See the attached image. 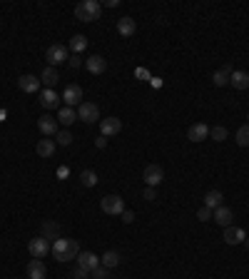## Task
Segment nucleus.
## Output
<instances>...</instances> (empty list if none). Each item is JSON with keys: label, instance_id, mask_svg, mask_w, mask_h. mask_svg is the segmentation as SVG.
I'll return each instance as SVG.
<instances>
[{"label": "nucleus", "instance_id": "nucleus-31", "mask_svg": "<svg viewBox=\"0 0 249 279\" xmlns=\"http://www.w3.org/2000/svg\"><path fill=\"white\" fill-rule=\"evenodd\" d=\"M210 137H212V140H217V142H224V140H227V127H222V125L212 127V130H210Z\"/></svg>", "mask_w": 249, "mask_h": 279}, {"label": "nucleus", "instance_id": "nucleus-40", "mask_svg": "<svg viewBox=\"0 0 249 279\" xmlns=\"http://www.w3.org/2000/svg\"><path fill=\"white\" fill-rule=\"evenodd\" d=\"M244 242H247V247H249V237H247V240H244Z\"/></svg>", "mask_w": 249, "mask_h": 279}, {"label": "nucleus", "instance_id": "nucleus-10", "mask_svg": "<svg viewBox=\"0 0 249 279\" xmlns=\"http://www.w3.org/2000/svg\"><path fill=\"white\" fill-rule=\"evenodd\" d=\"M58 120L55 117H50V115H42L38 120V130L42 132V137H50V135H58Z\"/></svg>", "mask_w": 249, "mask_h": 279}, {"label": "nucleus", "instance_id": "nucleus-6", "mask_svg": "<svg viewBox=\"0 0 249 279\" xmlns=\"http://www.w3.org/2000/svg\"><path fill=\"white\" fill-rule=\"evenodd\" d=\"M77 117L85 122V125H93L100 120V108H97L95 102H82L80 108H77Z\"/></svg>", "mask_w": 249, "mask_h": 279}, {"label": "nucleus", "instance_id": "nucleus-37", "mask_svg": "<svg viewBox=\"0 0 249 279\" xmlns=\"http://www.w3.org/2000/svg\"><path fill=\"white\" fill-rule=\"evenodd\" d=\"M120 217H122V222H125V224L134 222V212H132V209H125V212H122V214H120Z\"/></svg>", "mask_w": 249, "mask_h": 279}, {"label": "nucleus", "instance_id": "nucleus-11", "mask_svg": "<svg viewBox=\"0 0 249 279\" xmlns=\"http://www.w3.org/2000/svg\"><path fill=\"white\" fill-rule=\"evenodd\" d=\"M77 267L93 272L95 267H100V257H97L95 252H80V254H77Z\"/></svg>", "mask_w": 249, "mask_h": 279}, {"label": "nucleus", "instance_id": "nucleus-23", "mask_svg": "<svg viewBox=\"0 0 249 279\" xmlns=\"http://www.w3.org/2000/svg\"><path fill=\"white\" fill-rule=\"evenodd\" d=\"M75 120H77V112L73 110V108H67V105H65V108H60V112H58V122H60V125H65V130H67V127H70V125H73Z\"/></svg>", "mask_w": 249, "mask_h": 279}, {"label": "nucleus", "instance_id": "nucleus-16", "mask_svg": "<svg viewBox=\"0 0 249 279\" xmlns=\"http://www.w3.org/2000/svg\"><path fill=\"white\" fill-rule=\"evenodd\" d=\"M134 30H137V23L132 18H127V15H122V18H117V33L122 37H130L134 35Z\"/></svg>", "mask_w": 249, "mask_h": 279}, {"label": "nucleus", "instance_id": "nucleus-3", "mask_svg": "<svg viewBox=\"0 0 249 279\" xmlns=\"http://www.w3.org/2000/svg\"><path fill=\"white\" fill-rule=\"evenodd\" d=\"M67 57H70V55H67V48H65V45H60V42L50 45V48L45 50V60H48V65H50V68H58V65H62Z\"/></svg>", "mask_w": 249, "mask_h": 279}, {"label": "nucleus", "instance_id": "nucleus-34", "mask_svg": "<svg viewBox=\"0 0 249 279\" xmlns=\"http://www.w3.org/2000/svg\"><path fill=\"white\" fill-rule=\"evenodd\" d=\"M90 274H93L95 279H110V269H105V267L100 264V267H95V269H93Z\"/></svg>", "mask_w": 249, "mask_h": 279}, {"label": "nucleus", "instance_id": "nucleus-8", "mask_svg": "<svg viewBox=\"0 0 249 279\" xmlns=\"http://www.w3.org/2000/svg\"><path fill=\"white\" fill-rule=\"evenodd\" d=\"M28 252L33 254V260H42V257L50 252V244H48L45 237H35V240L28 242Z\"/></svg>", "mask_w": 249, "mask_h": 279}, {"label": "nucleus", "instance_id": "nucleus-21", "mask_svg": "<svg viewBox=\"0 0 249 279\" xmlns=\"http://www.w3.org/2000/svg\"><path fill=\"white\" fill-rule=\"evenodd\" d=\"M58 80H60V75H58V70L55 68H42V75H40V82L48 88V90H53V85H58Z\"/></svg>", "mask_w": 249, "mask_h": 279}, {"label": "nucleus", "instance_id": "nucleus-4", "mask_svg": "<svg viewBox=\"0 0 249 279\" xmlns=\"http://www.w3.org/2000/svg\"><path fill=\"white\" fill-rule=\"evenodd\" d=\"M100 209L105 214H122L125 212V200L117 197V195H107V197L100 200Z\"/></svg>", "mask_w": 249, "mask_h": 279}, {"label": "nucleus", "instance_id": "nucleus-22", "mask_svg": "<svg viewBox=\"0 0 249 279\" xmlns=\"http://www.w3.org/2000/svg\"><path fill=\"white\" fill-rule=\"evenodd\" d=\"M234 73L232 70V65H224L222 70H217V73L212 75V82L217 85V88H224V85H230V75Z\"/></svg>", "mask_w": 249, "mask_h": 279}, {"label": "nucleus", "instance_id": "nucleus-27", "mask_svg": "<svg viewBox=\"0 0 249 279\" xmlns=\"http://www.w3.org/2000/svg\"><path fill=\"white\" fill-rule=\"evenodd\" d=\"M58 234H60L58 224L50 222V220H45V222H42V237H45V240H60Z\"/></svg>", "mask_w": 249, "mask_h": 279}, {"label": "nucleus", "instance_id": "nucleus-36", "mask_svg": "<svg viewBox=\"0 0 249 279\" xmlns=\"http://www.w3.org/2000/svg\"><path fill=\"white\" fill-rule=\"evenodd\" d=\"M142 197H145L147 202H152L154 197H157V192H154V187H145V192H142Z\"/></svg>", "mask_w": 249, "mask_h": 279}, {"label": "nucleus", "instance_id": "nucleus-35", "mask_svg": "<svg viewBox=\"0 0 249 279\" xmlns=\"http://www.w3.org/2000/svg\"><path fill=\"white\" fill-rule=\"evenodd\" d=\"M87 269H82V267H77V269H73V274H70V279H87Z\"/></svg>", "mask_w": 249, "mask_h": 279}, {"label": "nucleus", "instance_id": "nucleus-33", "mask_svg": "<svg viewBox=\"0 0 249 279\" xmlns=\"http://www.w3.org/2000/svg\"><path fill=\"white\" fill-rule=\"evenodd\" d=\"M212 214H214V209H210V207H199L197 209V220H202V222L212 220Z\"/></svg>", "mask_w": 249, "mask_h": 279}, {"label": "nucleus", "instance_id": "nucleus-41", "mask_svg": "<svg viewBox=\"0 0 249 279\" xmlns=\"http://www.w3.org/2000/svg\"><path fill=\"white\" fill-rule=\"evenodd\" d=\"M247 120H249V117H247ZM247 125H249V122H247Z\"/></svg>", "mask_w": 249, "mask_h": 279}, {"label": "nucleus", "instance_id": "nucleus-14", "mask_svg": "<svg viewBox=\"0 0 249 279\" xmlns=\"http://www.w3.org/2000/svg\"><path fill=\"white\" fill-rule=\"evenodd\" d=\"M40 77H35V75H22L18 80V88L22 90V93H38L40 90Z\"/></svg>", "mask_w": 249, "mask_h": 279}, {"label": "nucleus", "instance_id": "nucleus-30", "mask_svg": "<svg viewBox=\"0 0 249 279\" xmlns=\"http://www.w3.org/2000/svg\"><path fill=\"white\" fill-rule=\"evenodd\" d=\"M237 145L239 147H249V125H242L237 130Z\"/></svg>", "mask_w": 249, "mask_h": 279}, {"label": "nucleus", "instance_id": "nucleus-7", "mask_svg": "<svg viewBox=\"0 0 249 279\" xmlns=\"http://www.w3.org/2000/svg\"><path fill=\"white\" fill-rule=\"evenodd\" d=\"M60 97L65 100L67 108H75V105H82V102H85V100H82V88H80V85H67Z\"/></svg>", "mask_w": 249, "mask_h": 279}, {"label": "nucleus", "instance_id": "nucleus-38", "mask_svg": "<svg viewBox=\"0 0 249 279\" xmlns=\"http://www.w3.org/2000/svg\"><path fill=\"white\" fill-rule=\"evenodd\" d=\"M67 62H70V68H80V57H67Z\"/></svg>", "mask_w": 249, "mask_h": 279}, {"label": "nucleus", "instance_id": "nucleus-13", "mask_svg": "<svg viewBox=\"0 0 249 279\" xmlns=\"http://www.w3.org/2000/svg\"><path fill=\"white\" fill-rule=\"evenodd\" d=\"M40 105H42V110H55L60 105V95L55 93V90H48V88H45V90L40 93Z\"/></svg>", "mask_w": 249, "mask_h": 279}, {"label": "nucleus", "instance_id": "nucleus-20", "mask_svg": "<svg viewBox=\"0 0 249 279\" xmlns=\"http://www.w3.org/2000/svg\"><path fill=\"white\" fill-rule=\"evenodd\" d=\"M85 68H87L93 75H100V73H105L107 60H105L102 55H93V57H87V60H85Z\"/></svg>", "mask_w": 249, "mask_h": 279}, {"label": "nucleus", "instance_id": "nucleus-39", "mask_svg": "<svg viewBox=\"0 0 249 279\" xmlns=\"http://www.w3.org/2000/svg\"><path fill=\"white\" fill-rule=\"evenodd\" d=\"M105 5H107V8H117L120 3H117V0H105Z\"/></svg>", "mask_w": 249, "mask_h": 279}, {"label": "nucleus", "instance_id": "nucleus-24", "mask_svg": "<svg viewBox=\"0 0 249 279\" xmlns=\"http://www.w3.org/2000/svg\"><path fill=\"white\" fill-rule=\"evenodd\" d=\"M222 192L219 189H210L207 195H205V207H210V209H217V207H222Z\"/></svg>", "mask_w": 249, "mask_h": 279}, {"label": "nucleus", "instance_id": "nucleus-32", "mask_svg": "<svg viewBox=\"0 0 249 279\" xmlns=\"http://www.w3.org/2000/svg\"><path fill=\"white\" fill-rule=\"evenodd\" d=\"M55 140H58V145H62V147H67V145L73 142V132H70V130H58V135H55Z\"/></svg>", "mask_w": 249, "mask_h": 279}, {"label": "nucleus", "instance_id": "nucleus-19", "mask_svg": "<svg viewBox=\"0 0 249 279\" xmlns=\"http://www.w3.org/2000/svg\"><path fill=\"white\" fill-rule=\"evenodd\" d=\"M48 277V269L40 260H30L28 262V279H45Z\"/></svg>", "mask_w": 249, "mask_h": 279}, {"label": "nucleus", "instance_id": "nucleus-18", "mask_svg": "<svg viewBox=\"0 0 249 279\" xmlns=\"http://www.w3.org/2000/svg\"><path fill=\"white\" fill-rule=\"evenodd\" d=\"M230 85L232 88H237V90H249V73L244 70H234L230 75Z\"/></svg>", "mask_w": 249, "mask_h": 279}, {"label": "nucleus", "instance_id": "nucleus-9", "mask_svg": "<svg viewBox=\"0 0 249 279\" xmlns=\"http://www.w3.org/2000/svg\"><path fill=\"white\" fill-rule=\"evenodd\" d=\"M122 130V120H117V117H105V120H100V132H102V137H112L117 132Z\"/></svg>", "mask_w": 249, "mask_h": 279}, {"label": "nucleus", "instance_id": "nucleus-1", "mask_svg": "<svg viewBox=\"0 0 249 279\" xmlns=\"http://www.w3.org/2000/svg\"><path fill=\"white\" fill-rule=\"evenodd\" d=\"M50 252H53V257L58 262H70V260H77V254H80V244L75 240H67V237H60L55 240V244L50 247Z\"/></svg>", "mask_w": 249, "mask_h": 279}, {"label": "nucleus", "instance_id": "nucleus-12", "mask_svg": "<svg viewBox=\"0 0 249 279\" xmlns=\"http://www.w3.org/2000/svg\"><path fill=\"white\" fill-rule=\"evenodd\" d=\"M205 137H210V127L205 122H194L190 130H187V140L190 142H202Z\"/></svg>", "mask_w": 249, "mask_h": 279}, {"label": "nucleus", "instance_id": "nucleus-25", "mask_svg": "<svg viewBox=\"0 0 249 279\" xmlns=\"http://www.w3.org/2000/svg\"><path fill=\"white\" fill-rule=\"evenodd\" d=\"M100 264H102L105 269H115L117 264H120V254H117L115 249H110V252H105V254L100 257Z\"/></svg>", "mask_w": 249, "mask_h": 279}, {"label": "nucleus", "instance_id": "nucleus-29", "mask_svg": "<svg viewBox=\"0 0 249 279\" xmlns=\"http://www.w3.org/2000/svg\"><path fill=\"white\" fill-rule=\"evenodd\" d=\"M80 180H82V185L85 187H95L97 185V172L95 169H82Z\"/></svg>", "mask_w": 249, "mask_h": 279}, {"label": "nucleus", "instance_id": "nucleus-26", "mask_svg": "<svg viewBox=\"0 0 249 279\" xmlns=\"http://www.w3.org/2000/svg\"><path fill=\"white\" fill-rule=\"evenodd\" d=\"M35 149H38L40 157H50V155L55 152V142H53L50 137H42V140L38 142V147H35Z\"/></svg>", "mask_w": 249, "mask_h": 279}, {"label": "nucleus", "instance_id": "nucleus-5", "mask_svg": "<svg viewBox=\"0 0 249 279\" xmlns=\"http://www.w3.org/2000/svg\"><path fill=\"white\" fill-rule=\"evenodd\" d=\"M142 180H145V185L147 187H157L165 182V169L160 167V165H147L145 172H142Z\"/></svg>", "mask_w": 249, "mask_h": 279}, {"label": "nucleus", "instance_id": "nucleus-15", "mask_svg": "<svg viewBox=\"0 0 249 279\" xmlns=\"http://www.w3.org/2000/svg\"><path fill=\"white\" fill-rule=\"evenodd\" d=\"M247 240V234H244V229L242 227H224V242L227 244H239Z\"/></svg>", "mask_w": 249, "mask_h": 279}, {"label": "nucleus", "instance_id": "nucleus-17", "mask_svg": "<svg viewBox=\"0 0 249 279\" xmlns=\"http://www.w3.org/2000/svg\"><path fill=\"white\" fill-rule=\"evenodd\" d=\"M212 220H214L217 224H222V227H230L232 220H234V214H232V209H230V207H224V205H222V207H217V209H214Z\"/></svg>", "mask_w": 249, "mask_h": 279}, {"label": "nucleus", "instance_id": "nucleus-28", "mask_svg": "<svg viewBox=\"0 0 249 279\" xmlns=\"http://www.w3.org/2000/svg\"><path fill=\"white\" fill-rule=\"evenodd\" d=\"M85 48H87V37L85 35H73L70 37V50H73V53H82Z\"/></svg>", "mask_w": 249, "mask_h": 279}, {"label": "nucleus", "instance_id": "nucleus-2", "mask_svg": "<svg viewBox=\"0 0 249 279\" xmlns=\"http://www.w3.org/2000/svg\"><path fill=\"white\" fill-rule=\"evenodd\" d=\"M102 15V5L97 0H82L75 5V18L80 23H95Z\"/></svg>", "mask_w": 249, "mask_h": 279}]
</instances>
